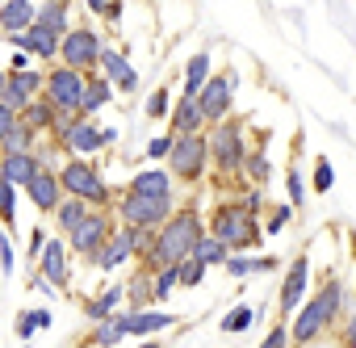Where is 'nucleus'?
Here are the masks:
<instances>
[{
  "label": "nucleus",
  "instance_id": "1",
  "mask_svg": "<svg viewBox=\"0 0 356 348\" xmlns=\"http://www.w3.org/2000/svg\"><path fill=\"white\" fill-rule=\"evenodd\" d=\"M202 235H206L202 210H197V206H176L172 219H168L159 231H151V244L143 248L138 269L159 273V269H168V264H181L185 256H193V244H197Z\"/></svg>",
  "mask_w": 356,
  "mask_h": 348
},
{
  "label": "nucleus",
  "instance_id": "2",
  "mask_svg": "<svg viewBox=\"0 0 356 348\" xmlns=\"http://www.w3.org/2000/svg\"><path fill=\"white\" fill-rule=\"evenodd\" d=\"M293 315H298V319L285 323V327H289V344H298V348H302V344H314V340L343 315V281H335V277L327 273V281H323Z\"/></svg>",
  "mask_w": 356,
  "mask_h": 348
},
{
  "label": "nucleus",
  "instance_id": "3",
  "mask_svg": "<svg viewBox=\"0 0 356 348\" xmlns=\"http://www.w3.org/2000/svg\"><path fill=\"white\" fill-rule=\"evenodd\" d=\"M206 235H214L231 256L235 252H248V248H256L260 239H264V231H260V219L256 214H248L243 210V202H218L214 210H210V223H206Z\"/></svg>",
  "mask_w": 356,
  "mask_h": 348
},
{
  "label": "nucleus",
  "instance_id": "4",
  "mask_svg": "<svg viewBox=\"0 0 356 348\" xmlns=\"http://www.w3.org/2000/svg\"><path fill=\"white\" fill-rule=\"evenodd\" d=\"M206 134V151H210V164L218 168V189H227V181L231 177H239V168H243V159H248V143H243V122H231V118H222V122H214L210 130H202Z\"/></svg>",
  "mask_w": 356,
  "mask_h": 348
},
{
  "label": "nucleus",
  "instance_id": "5",
  "mask_svg": "<svg viewBox=\"0 0 356 348\" xmlns=\"http://www.w3.org/2000/svg\"><path fill=\"white\" fill-rule=\"evenodd\" d=\"M55 177H59V185H63L67 198H80V202H88V206H97V210H105V206L113 202V193H109V185H105V177L97 172L92 159L67 155V159L55 168Z\"/></svg>",
  "mask_w": 356,
  "mask_h": 348
},
{
  "label": "nucleus",
  "instance_id": "6",
  "mask_svg": "<svg viewBox=\"0 0 356 348\" xmlns=\"http://www.w3.org/2000/svg\"><path fill=\"white\" fill-rule=\"evenodd\" d=\"M168 177L197 185L210 168V151H206V134H172V151H168Z\"/></svg>",
  "mask_w": 356,
  "mask_h": 348
},
{
  "label": "nucleus",
  "instance_id": "7",
  "mask_svg": "<svg viewBox=\"0 0 356 348\" xmlns=\"http://www.w3.org/2000/svg\"><path fill=\"white\" fill-rule=\"evenodd\" d=\"M101 51H105V42H101V34H97L92 26H72V30L59 38V59H63V68L84 72V76L97 72Z\"/></svg>",
  "mask_w": 356,
  "mask_h": 348
},
{
  "label": "nucleus",
  "instance_id": "8",
  "mask_svg": "<svg viewBox=\"0 0 356 348\" xmlns=\"http://www.w3.org/2000/svg\"><path fill=\"white\" fill-rule=\"evenodd\" d=\"M84 84H88L84 72H72V68H63V63H51V72L42 76V97H47L59 113H80Z\"/></svg>",
  "mask_w": 356,
  "mask_h": 348
},
{
  "label": "nucleus",
  "instance_id": "9",
  "mask_svg": "<svg viewBox=\"0 0 356 348\" xmlns=\"http://www.w3.org/2000/svg\"><path fill=\"white\" fill-rule=\"evenodd\" d=\"M176 210V198H134V193H122L118 202V219L122 227H138V231H159Z\"/></svg>",
  "mask_w": 356,
  "mask_h": 348
},
{
  "label": "nucleus",
  "instance_id": "10",
  "mask_svg": "<svg viewBox=\"0 0 356 348\" xmlns=\"http://www.w3.org/2000/svg\"><path fill=\"white\" fill-rule=\"evenodd\" d=\"M113 235V223H109V214L105 210H88V219L67 235V252L72 256H80L84 264H97V256H101V248H105V239Z\"/></svg>",
  "mask_w": 356,
  "mask_h": 348
},
{
  "label": "nucleus",
  "instance_id": "11",
  "mask_svg": "<svg viewBox=\"0 0 356 348\" xmlns=\"http://www.w3.org/2000/svg\"><path fill=\"white\" fill-rule=\"evenodd\" d=\"M235 88H239V76H235V72H218V76H210V80L202 84V93H197V109H202L206 126H214V122L231 118Z\"/></svg>",
  "mask_w": 356,
  "mask_h": 348
},
{
  "label": "nucleus",
  "instance_id": "12",
  "mask_svg": "<svg viewBox=\"0 0 356 348\" xmlns=\"http://www.w3.org/2000/svg\"><path fill=\"white\" fill-rule=\"evenodd\" d=\"M306 285H310V256L298 252L289 264H285V281H281V298H277V310H281V323L293 319L298 302L306 298Z\"/></svg>",
  "mask_w": 356,
  "mask_h": 348
},
{
  "label": "nucleus",
  "instance_id": "13",
  "mask_svg": "<svg viewBox=\"0 0 356 348\" xmlns=\"http://www.w3.org/2000/svg\"><path fill=\"white\" fill-rule=\"evenodd\" d=\"M38 269H42V281H47V290H63V285L72 281V252H67V239H63V235L42 244Z\"/></svg>",
  "mask_w": 356,
  "mask_h": 348
},
{
  "label": "nucleus",
  "instance_id": "14",
  "mask_svg": "<svg viewBox=\"0 0 356 348\" xmlns=\"http://www.w3.org/2000/svg\"><path fill=\"white\" fill-rule=\"evenodd\" d=\"M9 47L26 51L30 59H42V63H55L59 59V38L51 30H42V26H30L22 34H9Z\"/></svg>",
  "mask_w": 356,
  "mask_h": 348
},
{
  "label": "nucleus",
  "instance_id": "15",
  "mask_svg": "<svg viewBox=\"0 0 356 348\" xmlns=\"http://www.w3.org/2000/svg\"><path fill=\"white\" fill-rule=\"evenodd\" d=\"M181 315H168V310H155V306H147V310H126L122 315V327H126V335H138V340H151L155 331H168Z\"/></svg>",
  "mask_w": 356,
  "mask_h": 348
},
{
  "label": "nucleus",
  "instance_id": "16",
  "mask_svg": "<svg viewBox=\"0 0 356 348\" xmlns=\"http://www.w3.org/2000/svg\"><path fill=\"white\" fill-rule=\"evenodd\" d=\"M101 147H105V139H101V126H97L92 118H80V122H76V130L63 139V151H67V155H76V159H92Z\"/></svg>",
  "mask_w": 356,
  "mask_h": 348
},
{
  "label": "nucleus",
  "instance_id": "17",
  "mask_svg": "<svg viewBox=\"0 0 356 348\" xmlns=\"http://www.w3.org/2000/svg\"><path fill=\"white\" fill-rule=\"evenodd\" d=\"M26 193H30L34 210H42V214H55V206H59V198H63V185H59V177H55V172H38V177L26 185Z\"/></svg>",
  "mask_w": 356,
  "mask_h": 348
},
{
  "label": "nucleus",
  "instance_id": "18",
  "mask_svg": "<svg viewBox=\"0 0 356 348\" xmlns=\"http://www.w3.org/2000/svg\"><path fill=\"white\" fill-rule=\"evenodd\" d=\"M34 13H38V5L34 0H5L0 5V34H22V30H30L34 26Z\"/></svg>",
  "mask_w": 356,
  "mask_h": 348
},
{
  "label": "nucleus",
  "instance_id": "19",
  "mask_svg": "<svg viewBox=\"0 0 356 348\" xmlns=\"http://www.w3.org/2000/svg\"><path fill=\"white\" fill-rule=\"evenodd\" d=\"M34 26H42L55 38H63L72 30V0H42L38 13H34Z\"/></svg>",
  "mask_w": 356,
  "mask_h": 348
},
{
  "label": "nucleus",
  "instance_id": "20",
  "mask_svg": "<svg viewBox=\"0 0 356 348\" xmlns=\"http://www.w3.org/2000/svg\"><path fill=\"white\" fill-rule=\"evenodd\" d=\"M168 122H172L168 134H202V130H206V118H202V109H197L193 97H181V101H176L172 113H168Z\"/></svg>",
  "mask_w": 356,
  "mask_h": 348
},
{
  "label": "nucleus",
  "instance_id": "21",
  "mask_svg": "<svg viewBox=\"0 0 356 348\" xmlns=\"http://www.w3.org/2000/svg\"><path fill=\"white\" fill-rule=\"evenodd\" d=\"M126 193H134V198H172V177H168V168H151V172L130 177Z\"/></svg>",
  "mask_w": 356,
  "mask_h": 348
},
{
  "label": "nucleus",
  "instance_id": "22",
  "mask_svg": "<svg viewBox=\"0 0 356 348\" xmlns=\"http://www.w3.org/2000/svg\"><path fill=\"white\" fill-rule=\"evenodd\" d=\"M38 172H42V168H38L34 151H30V155H0V177H5L9 185H17V189H26Z\"/></svg>",
  "mask_w": 356,
  "mask_h": 348
},
{
  "label": "nucleus",
  "instance_id": "23",
  "mask_svg": "<svg viewBox=\"0 0 356 348\" xmlns=\"http://www.w3.org/2000/svg\"><path fill=\"white\" fill-rule=\"evenodd\" d=\"M113 101V84L97 72H88V84H84V101H80V118H92L97 109H105Z\"/></svg>",
  "mask_w": 356,
  "mask_h": 348
},
{
  "label": "nucleus",
  "instance_id": "24",
  "mask_svg": "<svg viewBox=\"0 0 356 348\" xmlns=\"http://www.w3.org/2000/svg\"><path fill=\"white\" fill-rule=\"evenodd\" d=\"M88 210H92L88 202H80V198H67V193H63V198H59V206H55V223H59V235L67 239V235H72V231H76V227L88 219Z\"/></svg>",
  "mask_w": 356,
  "mask_h": 348
},
{
  "label": "nucleus",
  "instance_id": "25",
  "mask_svg": "<svg viewBox=\"0 0 356 348\" xmlns=\"http://www.w3.org/2000/svg\"><path fill=\"white\" fill-rule=\"evenodd\" d=\"M239 181L252 189H264L268 181H273V159L264 155V151H248V159H243V168H239Z\"/></svg>",
  "mask_w": 356,
  "mask_h": 348
},
{
  "label": "nucleus",
  "instance_id": "26",
  "mask_svg": "<svg viewBox=\"0 0 356 348\" xmlns=\"http://www.w3.org/2000/svg\"><path fill=\"white\" fill-rule=\"evenodd\" d=\"M55 113H59V109H55L47 97H34V101H30V105H26L17 118H22V122H26V126H30V130L42 139V134H51V122H55Z\"/></svg>",
  "mask_w": 356,
  "mask_h": 348
},
{
  "label": "nucleus",
  "instance_id": "27",
  "mask_svg": "<svg viewBox=\"0 0 356 348\" xmlns=\"http://www.w3.org/2000/svg\"><path fill=\"white\" fill-rule=\"evenodd\" d=\"M210 68H214V59H210V51H197V55H193V59L185 63V97H193V101H197V93H202V84H206V80L214 76Z\"/></svg>",
  "mask_w": 356,
  "mask_h": 348
},
{
  "label": "nucleus",
  "instance_id": "28",
  "mask_svg": "<svg viewBox=\"0 0 356 348\" xmlns=\"http://www.w3.org/2000/svg\"><path fill=\"white\" fill-rule=\"evenodd\" d=\"M126 340V327H122V315H109V319H101V323H92V331H88V344L92 348H118Z\"/></svg>",
  "mask_w": 356,
  "mask_h": 348
},
{
  "label": "nucleus",
  "instance_id": "29",
  "mask_svg": "<svg viewBox=\"0 0 356 348\" xmlns=\"http://www.w3.org/2000/svg\"><path fill=\"white\" fill-rule=\"evenodd\" d=\"M122 290H126V306H130V310L155 306V302H151V273H147V269H138L130 281H122Z\"/></svg>",
  "mask_w": 356,
  "mask_h": 348
},
{
  "label": "nucleus",
  "instance_id": "30",
  "mask_svg": "<svg viewBox=\"0 0 356 348\" xmlns=\"http://www.w3.org/2000/svg\"><path fill=\"white\" fill-rule=\"evenodd\" d=\"M38 143H42V139H38V134H34V130H30V126H26L22 118H17V126L9 130V139L0 143V155H30V151H34Z\"/></svg>",
  "mask_w": 356,
  "mask_h": 348
},
{
  "label": "nucleus",
  "instance_id": "31",
  "mask_svg": "<svg viewBox=\"0 0 356 348\" xmlns=\"http://www.w3.org/2000/svg\"><path fill=\"white\" fill-rule=\"evenodd\" d=\"M122 298H126V290H122V281H113V285H109V290H105L101 298L84 302V315H88L92 323H101V319H109V315H113V306H118Z\"/></svg>",
  "mask_w": 356,
  "mask_h": 348
},
{
  "label": "nucleus",
  "instance_id": "32",
  "mask_svg": "<svg viewBox=\"0 0 356 348\" xmlns=\"http://www.w3.org/2000/svg\"><path fill=\"white\" fill-rule=\"evenodd\" d=\"M206 273H210V269H206L197 256H185L181 264H176V290H197V285L206 281Z\"/></svg>",
  "mask_w": 356,
  "mask_h": 348
},
{
  "label": "nucleus",
  "instance_id": "33",
  "mask_svg": "<svg viewBox=\"0 0 356 348\" xmlns=\"http://www.w3.org/2000/svg\"><path fill=\"white\" fill-rule=\"evenodd\" d=\"M126 68H130V59H126L118 47H105V51H101V59H97V76H105L109 84H113V80H118Z\"/></svg>",
  "mask_w": 356,
  "mask_h": 348
},
{
  "label": "nucleus",
  "instance_id": "34",
  "mask_svg": "<svg viewBox=\"0 0 356 348\" xmlns=\"http://www.w3.org/2000/svg\"><path fill=\"white\" fill-rule=\"evenodd\" d=\"M193 256H197V260H202L206 269H214V264H222V260H227L231 252H227V248H222V244H218L214 235H202V239L193 244Z\"/></svg>",
  "mask_w": 356,
  "mask_h": 348
},
{
  "label": "nucleus",
  "instance_id": "35",
  "mask_svg": "<svg viewBox=\"0 0 356 348\" xmlns=\"http://www.w3.org/2000/svg\"><path fill=\"white\" fill-rule=\"evenodd\" d=\"M42 327H51V310L38 306V310H22V315H17V335H22L26 344H30V335L42 331Z\"/></svg>",
  "mask_w": 356,
  "mask_h": 348
},
{
  "label": "nucleus",
  "instance_id": "36",
  "mask_svg": "<svg viewBox=\"0 0 356 348\" xmlns=\"http://www.w3.org/2000/svg\"><path fill=\"white\" fill-rule=\"evenodd\" d=\"M0 223L17 227V185H9L5 177H0Z\"/></svg>",
  "mask_w": 356,
  "mask_h": 348
},
{
  "label": "nucleus",
  "instance_id": "37",
  "mask_svg": "<svg viewBox=\"0 0 356 348\" xmlns=\"http://www.w3.org/2000/svg\"><path fill=\"white\" fill-rule=\"evenodd\" d=\"M172 290H176V264H168V269L151 273V302H163Z\"/></svg>",
  "mask_w": 356,
  "mask_h": 348
},
{
  "label": "nucleus",
  "instance_id": "38",
  "mask_svg": "<svg viewBox=\"0 0 356 348\" xmlns=\"http://www.w3.org/2000/svg\"><path fill=\"white\" fill-rule=\"evenodd\" d=\"M252 323H256V310H252V306H235V310H227L222 331H227V335H239V331H248Z\"/></svg>",
  "mask_w": 356,
  "mask_h": 348
},
{
  "label": "nucleus",
  "instance_id": "39",
  "mask_svg": "<svg viewBox=\"0 0 356 348\" xmlns=\"http://www.w3.org/2000/svg\"><path fill=\"white\" fill-rule=\"evenodd\" d=\"M168 113H172V93L159 84V88L147 97V118H155V122H159V118H168Z\"/></svg>",
  "mask_w": 356,
  "mask_h": 348
},
{
  "label": "nucleus",
  "instance_id": "40",
  "mask_svg": "<svg viewBox=\"0 0 356 348\" xmlns=\"http://www.w3.org/2000/svg\"><path fill=\"white\" fill-rule=\"evenodd\" d=\"M331 185H335V168H331V159L323 155V159L314 164V181H310V189H314V193H331Z\"/></svg>",
  "mask_w": 356,
  "mask_h": 348
},
{
  "label": "nucleus",
  "instance_id": "41",
  "mask_svg": "<svg viewBox=\"0 0 356 348\" xmlns=\"http://www.w3.org/2000/svg\"><path fill=\"white\" fill-rule=\"evenodd\" d=\"M76 122H80V113H55V122H51V143L63 147V139L76 130Z\"/></svg>",
  "mask_w": 356,
  "mask_h": 348
},
{
  "label": "nucleus",
  "instance_id": "42",
  "mask_svg": "<svg viewBox=\"0 0 356 348\" xmlns=\"http://www.w3.org/2000/svg\"><path fill=\"white\" fill-rule=\"evenodd\" d=\"M285 185H289V202L302 210V202H306V181H302V172H298V164L285 172Z\"/></svg>",
  "mask_w": 356,
  "mask_h": 348
},
{
  "label": "nucleus",
  "instance_id": "43",
  "mask_svg": "<svg viewBox=\"0 0 356 348\" xmlns=\"http://www.w3.org/2000/svg\"><path fill=\"white\" fill-rule=\"evenodd\" d=\"M222 269H227V277L243 281V277H252V256H227V260H222Z\"/></svg>",
  "mask_w": 356,
  "mask_h": 348
},
{
  "label": "nucleus",
  "instance_id": "44",
  "mask_svg": "<svg viewBox=\"0 0 356 348\" xmlns=\"http://www.w3.org/2000/svg\"><path fill=\"white\" fill-rule=\"evenodd\" d=\"M168 151H172V134H159V139H151V143H147V151H143V155H147V159H155V164H163V159H168Z\"/></svg>",
  "mask_w": 356,
  "mask_h": 348
},
{
  "label": "nucleus",
  "instance_id": "45",
  "mask_svg": "<svg viewBox=\"0 0 356 348\" xmlns=\"http://www.w3.org/2000/svg\"><path fill=\"white\" fill-rule=\"evenodd\" d=\"M260 348H289V327L277 319V323L268 327V335H264V344H260Z\"/></svg>",
  "mask_w": 356,
  "mask_h": 348
},
{
  "label": "nucleus",
  "instance_id": "46",
  "mask_svg": "<svg viewBox=\"0 0 356 348\" xmlns=\"http://www.w3.org/2000/svg\"><path fill=\"white\" fill-rule=\"evenodd\" d=\"M113 88H118L122 97H130V93H138V72H134V68H126V72H122V76L113 80Z\"/></svg>",
  "mask_w": 356,
  "mask_h": 348
},
{
  "label": "nucleus",
  "instance_id": "47",
  "mask_svg": "<svg viewBox=\"0 0 356 348\" xmlns=\"http://www.w3.org/2000/svg\"><path fill=\"white\" fill-rule=\"evenodd\" d=\"M339 348H356V315L343 319V327H339Z\"/></svg>",
  "mask_w": 356,
  "mask_h": 348
},
{
  "label": "nucleus",
  "instance_id": "48",
  "mask_svg": "<svg viewBox=\"0 0 356 348\" xmlns=\"http://www.w3.org/2000/svg\"><path fill=\"white\" fill-rule=\"evenodd\" d=\"M285 223H289V206H277V210H273V219H268V235L285 231Z\"/></svg>",
  "mask_w": 356,
  "mask_h": 348
},
{
  "label": "nucleus",
  "instance_id": "49",
  "mask_svg": "<svg viewBox=\"0 0 356 348\" xmlns=\"http://www.w3.org/2000/svg\"><path fill=\"white\" fill-rule=\"evenodd\" d=\"M13 126H17V113H13V109H5V105H0V143L9 139V130H13Z\"/></svg>",
  "mask_w": 356,
  "mask_h": 348
},
{
  "label": "nucleus",
  "instance_id": "50",
  "mask_svg": "<svg viewBox=\"0 0 356 348\" xmlns=\"http://www.w3.org/2000/svg\"><path fill=\"white\" fill-rule=\"evenodd\" d=\"M97 17H105V22H122V0H105Z\"/></svg>",
  "mask_w": 356,
  "mask_h": 348
},
{
  "label": "nucleus",
  "instance_id": "51",
  "mask_svg": "<svg viewBox=\"0 0 356 348\" xmlns=\"http://www.w3.org/2000/svg\"><path fill=\"white\" fill-rule=\"evenodd\" d=\"M0 264H5V273H13V244H9V235H0Z\"/></svg>",
  "mask_w": 356,
  "mask_h": 348
},
{
  "label": "nucleus",
  "instance_id": "52",
  "mask_svg": "<svg viewBox=\"0 0 356 348\" xmlns=\"http://www.w3.org/2000/svg\"><path fill=\"white\" fill-rule=\"evenodd\" d=\"M277 264H281L277 256H252V273H273Z\"/></svg>",
  "mask_w": 356,
  "mask_h": 348
},
{
  "label": "nucleus",
  "instance_id": "53",
  "mask_svg": "<svg viewBox=\"0 0 356 348\" xmlns=\"http://www.w3.org/2000/svg\"><path fill=\"white\" fill-rule=\"evenodd\" d=\"M42 244H47V235L34 227V231H30V260H38V256H42Z\"/></svg>",
  "mask_w": 356,
  "mask_h": 348
},
{
  "label": "nucleus",
  "instance_id": "54",
  "mask_svg": "<svg viewBox=\"0 0 356 348\" xmlns=\"http://www.w3.org/2000/svg\"><path fill=\"white\" fill-rule=\"evenodd\" d=\"M17 72H30V55H26V51H17L13 63H9V76H17Z\"/></svg>",
  "mask_w": 356,
  "mask_h": 348
},
{
  "label": "nucleus",
  "instance_id": "55",
  "mask_svg": "<svg viewBox=\"0 0 356 348\" xmlns=\"http://www.w3.org/2000/svg\"><path fill=\"white\" fill-rule=\"evenodd\" d=\"M5 84H9V72H5V68H0V97H5Z\"/></svg>",
  "mask_w": 356,
  "mask_h": 348
},
{
  "label": "nucleus",
  "instance_id": "56",
  "mask_svg": "<svg viewBox=\"0 0 356 348\" xmlns=\"http://www.w3.org/2000/svg\"><path fill=\"white\" fill-rule=\"evenodd\" d=\"M138 348H163V344H155V340H143V344H138Z\"/></svg>",
  "mask_w": 356,
  "mask_h": 348
},
{
  "label": "nucleus",
  "instance_id": "57",
  "mask_svg": "<svg viewBox=\"0 0 356 348\" xmlns=\"http://www.w3.org/2000/svg\"><path fill=\"white\" fill-rule=\"evenodd\" d=\"M22 348H30V344H22Z\"/></svg>",
  "mask_w": 356,
  "mask_h": 348
}]
</instances>
